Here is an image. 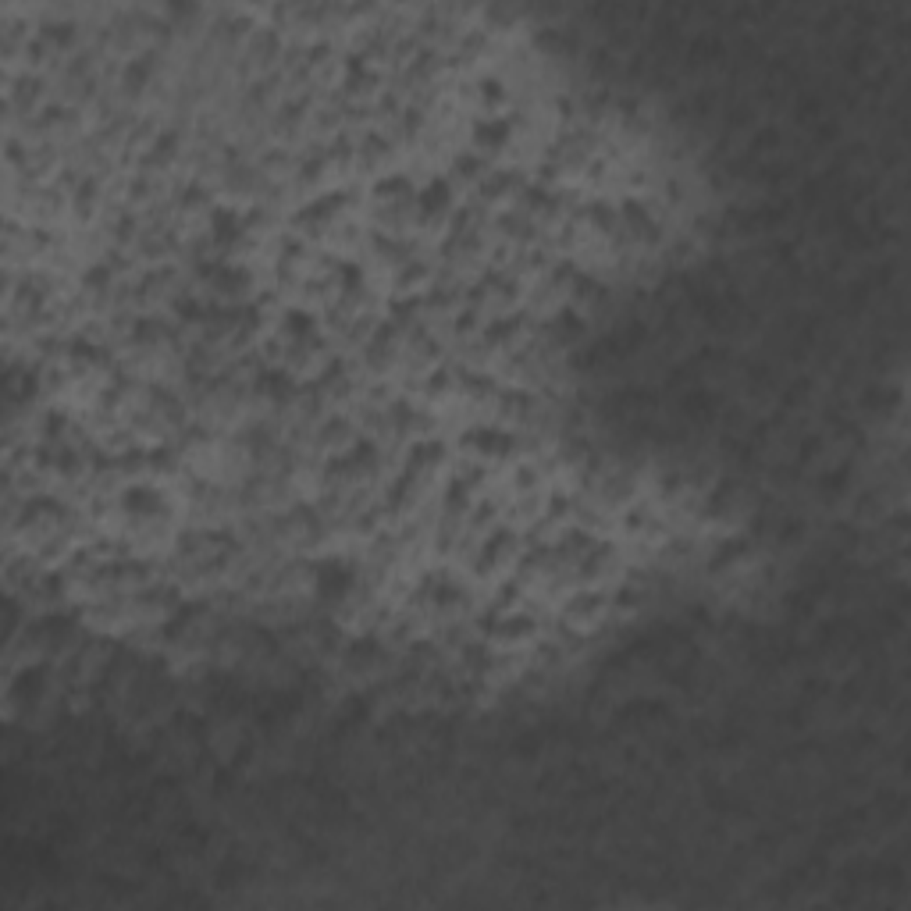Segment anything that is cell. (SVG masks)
Segmentation results:
<instances>
[{
  "label": "cell",
  "instance_id": "1",
  "mask_svg": "<svg viewBox=\"0 0 911 911\" xmlns=\"http://www.w3.org/2000/svg\"><path fill=\"white\" fill-rule=\"evenodd\" d=\"M445 200H449L445 182H435L431 189H424V193H420V207H424V210H438V207H445Z\"/></svg>",
  "mask_w": 911,
  "mask_h": 911
}]
</instances>
